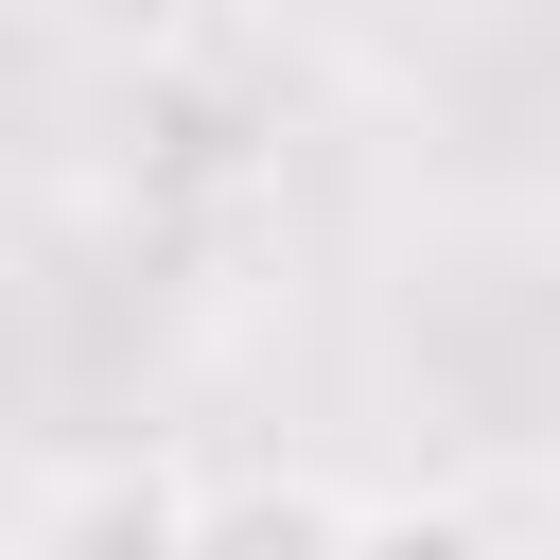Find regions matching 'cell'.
Returning <instances> with one entry per match:
<instances>
[{"label": "cell", "instance_id": "cell-1", "mask_svg": "<svg viewBox=\"0 0 560 560\" xmlns=\"http://www.w3.org/2000/svg\"><path fill=\"white\" fill-rule=\"evenodd\" d=\"M192 472L175 455H88V472H52L35 490V560H192Z\"/></svg>", "mask_w": 560, "mask_h": 560}, {"label": "cell", "instance_id": "cell-2", "mask_svg": "<svg viewBox=\"0 0 560 560\" xmlns=\"http://www.w3.org/2000/svg\"><path fill=\"white\" fill-rule=\"evenodd\" d=\"M350 490H315V472H228L210 508H192V560H350Z\"/></svg>", "mask_w": 560, "mask_h": 560}, {"label": "cell", "instance_id": "cell-3", "mask_svg": "<svg viewBox=\"0 0 560 560\" xmlns=\"http://www.w3.org/2000/svg\"><path fill=\"white\" fill-rule=\"evenodd\" d=\"M350 560H508V542H490V508L402 490V508H368V525H350Z\"/></svg>", "mask_w": 560, "mask_h": 560}]
</instances>
